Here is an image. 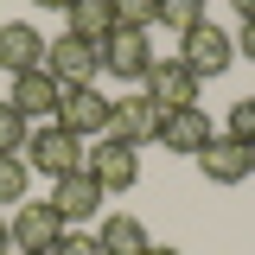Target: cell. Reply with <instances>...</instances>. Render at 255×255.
Masks as SVG:
<instances>
[{
  "instance_id": "obj_4",
  "label": "cell",
  "mask_w": 255,
  "mask_h": 255,
  "mask_svg": "<svg viewBox=\"0 0 255 255\" xmlns=\"http://www.w3.org/2000/svg\"><path fill=\"white\" fill-rule=\"evenodd\" d=\"M140 83H147V102H159V109H191L198 90H204V83H198V70H191L185 58H153Z\"/></svg>"
},
{
  "instance_id": "obj_18",
  "label": "cell",
  "mask_w": 255,
  "mask_h": 255,
  "mask_svg": "<svg viewBox=\"0 0 255 255\" xmlns=\"http://www.w3.org/2000/svg\"><path fill=\"white\" fill-rule=\"evenodd\" d=\"M26 140H32V122L13 102H0V153H26Z\"/></svg>"
},
{
  "instance_id": "obj_20",
  "label": "cell",
  "mask_w": 255,
  "mask_h": 255,
  "mask_svg": "<svg viewBox=\"0 0 255 255\" xmlns=\"http://www.w3.org/2000/svg\"><path fill=\"white\" fill-rule=\"evenodd\" d=\"M159 19V0H115V26H134V32H147Z\"/></svg>"
},
{
  "instance_id": "obj_9",
  "label": "cell",
  "mask_w": 255,
  "mask_h": 255,
  "mask_svg": "<svg viewBox=\"0 0 255 255\" xmlns=\"http://www.w3.org/2000/svg\"><path fill=\"white\" fill-rule=\"evenodd\" d=\"M211 134H217V128H211V115L191 102V109H166V115H159V134H153V140L166 147V153H191V159H198Z\"/></svg>"
},
{
  "instance_id": "obj_10",
  "label": "cell",
  "mask_w": 255,
  "mask_h": 255,
  "mask_svg": "<svg viewBox=\"0 0 255 255\" xmlns=\"http://www.w3.org/2000/svg\"><path fill=\"white\" fill-rule=\"evenodd\" d=\"M198 166H204V179H211V185H243V179L255 172V147L230 140V134H211V140H204V153H198Z\"/></svg>"
},
{
  "instance_id": "obj_6",
  "label": "cell",
  "mask_w": 255,
  "mask_h": 255,
  "mask_svg": "<svg viewBox=\"0 0 255 255\" xmlns=\"http://www.w3.org/2000/svg\"><path fill=\"white\" fill-rule=\"evenodd\" d=\"M90 179L102 191H134L140 185V147H128V140H96L90 147Z\"/></svg>"
},
{
  "instance_id": "obj_3",
  "label": "cell",
  "mask_w": 255,
  "mask_h": 255,
  "mask_svg": "<svg viewBox=\"0 0 255 255\" xmlns=\"http://www.w3.org/2000/svg\"><path fill=\"white\" fill-rule=\"evenodd\" d=\"M109 102H115V96H102L96 83H77V90L58 96V115H51V122L70 128L77 140H102V134H109Z\"/></svg>"
},
{
  "instance_id": "obj_13",
  "label": "cell",
  "mask_w": 255,
  "mask_h": 255,
  "mask_svg": "<svg viewBox=\"0 0 255 255\" xmlns=\"http://www.w3.org/2000/svg\"><path fill=\"white\" fill-rule=\"evenodd\" d=\"M0 70L6 77L45 70V38H38V26H26V19H6L0 26Z\"/></svg>"
},
{
  "instance_id": "obj_14",
  "label": "cell",
  "mask_w": 255,
  "mask_h": 255,
  "mask_svg": "<svg viewBox=\"0 0 255 255\" xmlns=\"http://www.w3.org/2000/svg\"><path fill=\"white\" fill-rule=\"evenodd\" d=\"M58 96H64V83L51 77V70H26V77H13V109L26 115V122H45V115H58Z\"/></svg>"
},
{
  "instance_id": "obj_17",
  "label": "cell",
  "mask_w": 255,
  "mask_h": 255,
  "mask_svg": "<svg viewBox=\"0 0 255 255\" xmlns=\"http://www.w3.org/2000/svg\"><path fill=\"white\" fill-rule=\"evenodd\" d=\"M26 179H32V166L19 153H0V204H26Z\"/></svg>"
},
{
  "instance_id": "obj_25",
  "label": "cell",
  "mask_w": 255,
  "mask_h": 255,
  "mask_svg": "<svg viewBox=\"0 0 255 255\" xmlns=\"http://www.w3.org/2000/svg\"><path fill=\"white\" fill-rule=\"evenodd\" d=\"M6 249H13V230H6V217H0V255H6Z\"/></svg>"
},
{
  "instance_id": "obj_19",
  "label": "cell",
  "mask_w": 255,
  "mask_h": 255,
  "mask_svg": "<svg viewBox=\"0 0 255 255\" xmlns=\"http://www.w3.org/2000/svg\"><path fill=\"white\" fill-rule=\"evenodd\" d=\"M204 19V0H159V26H172V32H185Z\"/></svg>"
},
{
  "instance_id": "obj_7",
  "label": "cell",
  "mask_w": 255,
  "mask_h": 255,
  "mask_svg": "<svg viewBox=\"0 0 255 255\" xmlns=\"http://www.w3.org/2000/svg\"><path fill=\"white\" fill-rule=\"evenodd\" d=\"M96 51H102V70H109V77H122V83H140V77H147V64H153L147 32H134V26H115Z\"/></svg>"
},
{
  "instance_id": "obj_27",
  "label": "cell",
  "mask_w": 255,
  "mask_h": 255,
  "mask_svg": "<svg viewBox=\"0 0 255 255\" xmlns=\"http://www.w3.org/2000/svg\"><path fill=\"white\" fill-rule=\"evenodd\" d=\"M147 255H179V249H166V243H153V249H147Z\"/></svg>"
},
{
  "instance_id": "obj_23",
  "label": "cell",
  "mask_w": 255,
  "mask_h": 255,
  "mask_svg": "<svg viewBox=\"0 0 255 255\" xmlns=\"http://www.w3.org/2000/svg\"><path fill=\"white\" fill-rule=\"evenodd\" d=\"M236 58L255 64V19H243V38H236Z\"/></svg>"
},
{
  "instance_id": "obj_1",
  "label": "cell",
  "mask_w": 255,
  "mask_h": 255,
  "mask_svg": "<svg viewBox=\"0 0 255 255\" xmlns=\"http://www.w3.org/2000/svg\"><path fill=\"white\" fill-rule=\"evenodd\" d=\"M26 166L32 172H45V179H64V172H83L90 166V147L70 134V128H32V140H26Z\"/></svg>"
},
{
  "instance_id": "obj_2",
  "label": "cell",
  "mask_w": 255,
  "mask_h": 255,
  "mask_svg": "<svg viewBox=\"0 0 255 255\" xmlns=\"http://www.w3.org/2000/svg\"><path fill=\"white\" fill-rule=\"evenodd\" d=\"M179 58L198 70V83L204 77H223L230 64H236V38L217 26V19H198V26H185L179 32Z\"/></svg>"
},
{
  "instance_id": "obj_11",
  "label": "cell",
  "mask_w": 255,
  "mask_h": 255,
  "mask_svg": "<svg viewBox=\"0 0 255 255\" xmlns=\"http://www.w3.org/2000/svg\"><path fill=\"white\" fill-rule=\"evenodd\" d=\"M45 70L58 77L64 90H77V83H96V70H102V51H96V45H83V38H70V32H64L58 45H45Z\"/></svg>"
},
{
  "instance_id": "obj_8",
  "label": "cell",
  "mask_w": 255,
  "mask_h": 255,
  "mask_svg": "<svg viewBox=\"0 0 255 255\" xmlns=\"http://www.w3.org/2000/svg\"><path fill=\"white\" fill-rule=\"evenodd\" d=\"M159 102H147V96H115L109 102V140H128V147H147L159 134Z\"/></svg>"
},
{
  "instance_id": "obj_21",
  "label": "cell",
  "mask_w": 255,
  "mask_h": 255,
  "mask_svg": "<svg viewBox=\"0 0 255 255\" xmlns=\"http://www.w3.org/2000/svg\"><path fill=\"white\" fill-rule=\"evenodd\" d=\"M230 140H243V147H255V96H243L236 109H230V128H223Z\"/></svg>"
},
{
  "instance_id": "obj_16",
  "label": "cell",
  "mask_w": 255,
  "mask_h": 255,
  "mask_svg": "<svg viewBox=\"0 0 255 255\" xmlns=\"http://www.w3.org/2000/svg\"><path fill=\"white\" fill-rule=\"evenodd\" d=\"M96 243H102V255H147V249H153V236L140 230V217H128V211L102 223V236H96Z\"/></svg>"
},
{
  "instance_id": "obj_26",
  "label": "cell",
  "mask_w": 255,
  "mask_h": 255,
  "mask_svg": "<svg viewBox=\"0 0 255 255\" xmlns=\"http://www.w3.org/2000/svg\"><path fill=\"white\" fill-rule=\"evenodd\" d=\"M230 6H236V13H243V19H255V0H230Z\"/></svg>"
},
{
  "instance_id": "obj_5",
  "label": "cell",
  "mask_w": 255,
  "mask_h": 255,
  "mask_svg": "<svg viewBox=\"0 0 255 255\" xmlns=\"http://www.w3.org/2000/svg\"><path fill=\"white\" fill-rule=\"evenodd\" d=\"M6 230H13V249H19V255H51L70 223H64L51 204H19V211L6 217Z\"/></svg>"
},
{
  "instance_id": "obj_24",
  "label": "cell",
  "mask_w": 255,
  "mask_h": 255,
  "mask_svg": "<svg viewBox=\"0 0 255 255\" xmlns=\"http://www.w3.org/2000/svg\"><path fill=\"white\" fill-rule=\"evenodd\" d=\"M32 6H58V13H70V6H77V0H32Z\"/></svg>"
},
{
  "instance_id": "obj_12",
  "label": "cell",
  "mask_w": 255,
  "mask_h": 255,
  "mask_svg": "<svg viewBox=\"0 0 255 255\" xmlns=\"http://www.w3.org/2000/svg\"><path fill=\"white\" fill-rule=\"evenodd\" d=\"M102 198H109V191L90 179V166H83V172H64V179H51V211H58L64 223L96 217V211H102Z\"/></svg>"
},
{
  "instance_id": "obj_22",
  "label": "cell",
  "mask_w": 255,
  "mask_h": 255,
  "mask_svg": "<svg viewBox=\"0 0 255 255\" xmlns=\"http://www.w3.org/2000/svg\"><path fill=\"white\" fill-rule=\"evenodd\" d=\"M51 255H102V243H96V236H77V230H64Z\"/></svg>"
},
{
  "instance_id": "obj_15",
  "label": "cell",
  "mask_w": 255,
  "mask_h": 255,
  "mask_svg": "<svg viewBox=\"0 0 255 255\" xmlns=\"http://www.w3.org/2000/svg\"><path fill=\"white\" fill-rule=\"evenodd\" d=\"M64 19H70V38H83V45H102V38L115 32V0H77Z\"/></svg>"
}]
</instances>
